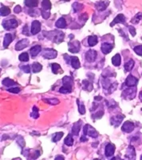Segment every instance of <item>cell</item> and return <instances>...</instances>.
<instances>
[{
    "instance_id": "obj_1",
    "label": "cell",
    "mask_w": 142,
    "mask_h": 160,
    "mask_svg": "<svg viewBox=\"0 0 142 160\" xmlns=\"http://www.w3.org/2000/svg\"><path fill=\"white\" fill-rule=\"evenodd\" d=\"M44 35L48 39L51 40L54 43H62L64 39V34L62 31L58 30H52V31H44L43 32Z\"/></svg>"
},
{
    "instance_id": "obj_2",
    "label": "cell",
    "mask_w": 142,
    "mask_h": 160,
    "mask_svg": "<svg viewBox=\"0 0 142 160\" xmlns=\"http://www.w3.org/2000/svg\"><path fill=\"white\" fill-rule=\"evenodd\" d=\"M136 93H137V89L134 87H131L129 88H127L124 90L122 92V97L125 99L132 100L136 96Z\"/></svg>"
},
{
    "instance_id": "obj_3",
    "label": "cell",
    "mask_w": 142,
    "mask_h": 160,
    "mask_svg": "<svg viewBox=\"0 0 142 160\" xmlns=\"http://www.w3.org/2000/svg\"><path fill=\"white\" fill-rule=\"evenodd\" d=\"M2 25L6 30H11L14 28H16L18 27V22L17 20L15 19H7L4 20Z\"/></svg>"
},
{
    "instance_id": "obj_4",
    "label": "cell",
    "mask_w": 142,
    "mask_h": 160,
    "mask_svg": "<svg viewBox=\"0 0 142 160\" xmlns=\"http://www.w3.org/2000/svg\"><path fill=\"white\" fill-rule=\"evenodd\" d=\"M83 132L85 135H90V137L92 138H97L98 136V132L95 130V128H93L92 126L89 125V124H86L84 127Z\"/></svg>"
},
{
    "instance_id": "obj_5",
    "label": "cell",
    "mask_w": 142,
    "mask_h": 160,
    "mask_svg": "<svg viewBox=\"0 0 142 160\" xmlns=\"http://www.w3.org/2000/svg\"><path fill=\"white\" fill-rule=\"evenodd\" d=\"M81 45H80L79 41L74 40V41H71L68 44V50L71 53H77L79 51Z\"/></svg>"
},
{
    "instance_id": "obj_6",
    "label": "cell",
    "mask_w": 142,
    "mask_h": 160,
    "mask_svg": "<svg viewBox=\"0 0 142 160\" xmlns=\"http://www.w3.org/2000/svg\"><path fill=\"white\" fill-rule=\"evenodd\" d=\"M42 55L45 59H55L57 57V51L54 49H45L43 50Z\"/></svg>"
},
{
    "instance_id": "obj_7",
    "label": "cell",
    "mask_w": 142,
    "mask_h": 160,
    "mask_svg": "<svg viewBox=\"0 0 142 160\" xmlns=\"http://www.w3.org/2000/svg\"><path fill=\"white\" fill-rule=\"evenodd\" d=\"M134 128H135L134 123H132V122H130V121H126V122H125L124 124L122 125L121 130L125 133H130L134 130Z\"/></svg>"
},
{
    "instance_id": "obj_8",
    "label": "cell",
    "mask_w": 142,
    "mask_h": 160,
    "mask_svg": "<svg viewBox=\"0 0 142 160\" xmlns=\"http://www.w3.org/2000/svg\"><path fill=\"white\" fill-rule=\"evenodd\" d=\"M97 53L94 50H88L87 52L85 53V59L87 60L89 63H93L96 60L97 58Z\"/></svg>"
},
{
    "instance_id": "obj_9",
    "label": "cell",
    "mask_w": 142,
    "mask_h": 160,
    "mask_svg": "<svg viewBox=\"0 0 142 160\" xmlns=\"http://www.w3.org/2000/svg\"><path fill=\"white\" fill-rule=\"evenodd\" d=\"M124 118H125V116L122 115H115V116L111 118V120H110L111 124H112L113 126H114L115 127H118V126L121 123V122H122V120Z\"/></svg>"
},
{
    "instance_id": "obj_10",
    "label": "cell",
    "mask_w": 142,
    "mask_h": 160,
    "mask_svg": "<svg viewBox=\"0 0 142 160\" xmlns=\"http://www.w3.org/2000/svg\"><path fill=\"white\" fill-rule=\"evenodd\" d=\"M41 23L38 20L33 21L32 24H31V34L32 35H37L38 33L40 32L41 30Z\"/></svg>"
},
{
    "instance_id": "obj_11",
    "label": "cell",
    "mask_w": 142,
    "mask_h": 160,
    "mask_svg": "<svg viewBox=\"0 0 142 160\" xmlns=\"http://www.w3.org/2000/svg\"><path fill=\"white\" fill-rule=\"evenodd\" d=\"M137 82H138V80H137V78H135L133 75H129L125 80V85L128 86L129 87H135L137 84Z\"/></svg>"
},
{
    "instance_id": "obj_12",
    "label": "cell",
    "mask_w": 142,
    "mask_h": 160,
    "mask_svg": "<svg viewBox=\"0 0 142 160\" xmlns=\"http://www.w3.org/2000/svg\"><path fill=\"white\" fill-rule=\"evenodd\" d=\"M29 44V40L27 39H24L20 40L19 42H18L15 45V50H23L26 48Z\"/></svg>"
},
{
    "instance_id": "obj_13",
    "label": "cell",
    "mask_w": 142,
    "mask_h": 160,
    "mask_svg": "<svg viewBox=\"0 0 142 160\" xmlns=\"http://www.w3.org/2000/svg\"><path fill=\"white\" fill-rule=\"evenodd\" d=\"M114 152H115V146L113 145V144H112V143H109V144H107L106 147H105V156L108 158L112 157L113 155H114Z\"/></svg>"
},
{
    "instance_id": "obj_14",
    "label": "cell",
    "mask_w": 142,
    "mask_h": 160,
    "mask_svg": "<svg viewBox=\"0 0 142 160\" xmlns=\"http://www.w3.org/2000/svg\"><path fill=\"white\" fill-rule=\"evenodd\" d=\"M125 157L129 159H134L136 157V151H135V148L132 145L129 146V147L126 150L125 153Z\"/></svg>"
},
{
    "instance_id": "obj_15",
    "label": "cell",
    "mask_w": 142,
    "mask_h": 160,
    "mask_svg": "<svg viewBox=\"0 0 142 160\" xmlns=\"http://www.w3.org/2000/svg\"><path fill=\"white\" fill-rule=\"evenodd\" d=\"M110 2L107 1V0H105V1H100V2H97L96 3V8L98 11H103L106 9V7L109 5Z\"/></svg>"
},
{
    "instance_id": "obj_16",
    "label": "cell",
    "mask_w": 142,
    "mask_h": 160,
    "mask_svg": "<svg viewBox=\"0 0 142 160\" xmlns=\"http://www.w3.org/2000/svg\"><path fill=\"white\" fill-rule=\"evenodd\" d=\"M125 23V15L122 14H119L114 18V19L113 21V23L110 24L111 27H113L117 23Z\"/></svg>"
},
{
    "instance_id": "obj_17",
    "label": "cell",
    "mask_w": 142,
    "mask_h": 160,
    "mask_svg": "<svg viewBox=\"0 0 142 160\" xmlns=\"http://www.w3.org/2000/svg\"><path fill=\"white\" fill-rule=\"evenodd\" d=\"M113 47V46L112 44L108 43H103L102 44V47H101V50H102L103 54L107 55V54H109V53L112 50Z\"/></svg>"
},
{
    "instance_id": "obj_18",
    "label": "cell",
    "mask_w": 142,
    "mask_h": 160,
    "mask_svg": "<svg viewBox=\"0 0 142 160\" xmlns=\"http://www.w3.org/2000/svg\"><path fill=\"white\" fill-rule=\"evenodd\" d=\"M63 86H65L66 87L70 88L72 90L73 87V79L70 76H65V77L63 79Z\"/></svg>"
},
{
    "instance_id": "obj_19",
    "label": "cell",
    "mask_w": 142,
    "mask_h": 160,
    "mask_svg": "<svg viewBox=\"0 0 142 160\" xmlns=\"http://www.w3.org/2000/svg\"><path fill=\"white\" fill-rule=\"evenodd\" d=\"M81 126H82V121H77V123H75L72 127V133L73 135H78L81 130Z\"/></svg>"
},
{
    "instance_id": "obj_20",
    "label": "cell",
    "mask_w": 142,
    "mask_h": 160,
    "mask_svg": "<svg viewBox=\"0 0 142 160\" xmlns=\"http://www.w3.org/2000/svg\"><path fill=\"white\" fill-rule=\"evenodd\" d=\"M41 50H42L41 46H39V45L35 46V47H33L30 49V55H31L32 57H34V58L36 57V56L39 54Z\"/></svg>"
},
{
    "instance_id": "obj_21",
    "label": "cell",
    "mask_w": 142,
    "mask_h": 160,
    "mask_svg": "<svg viewBox=\"0 0 142 160\" xmlns=\"http://www.w3.org/2000/svg\"><path fill=\"white\" fill-rule=\"evenodd\" d=\"M121 63V55L119 54H116V55L112 58V63L115 67H119Z\"/></svg>"
},
{
    "instance_id": "obj_22",
    "label": "cell",
    "mask_w": 142,
    "mask_h": 160,
    "mask_svg": "<svg viewBox=\"0 0 142 160\" xmlns=\"http://www.w3.org/2000/svg\"><path fill=\"white\" fill-rule=\"evenodd\" d=\"M12 36L10 34H7L4 37V39H3V47H7L8 46L10 45V43L12 42Z\"/></svg>"
},
{
    "instance_id": "obj_23",
    "label": "cell",
    "mask_w": 142,
    "mask_h": 160,
    "mask_svg": "<svg viewBox=\"0 0 142 160\" xmlns=\"http://www.w3.org/2000/svg\"><path fill=\"white\" fill-rule=\"evenodd\" d=\"M55 26H56L57 28L63 29V28L66 27V22H65V20L63 18H60L59 19L57 20V22L55 23Z\"/></svg>"
},
{
    "instance_id": "obj_24",
    "label": "cell",
    "mask_w": 142,
    "mask_h": 160,
    "mask_svg": "<svg viewBox=\"0 0 142 160\" xmlns=\"http://www.w3.org/2000/svg\"><path fill=\"white\" fill-rule=\"evenodd\" d=\"M97 41L98 40H97V37L96 35H91L88 38V43L90 47H94L95 45H97Z\"/></svg>"
},
{
    "instance_id": "obj_25",
    "label": "cell",
    "mask_w": 142,
    "mask_h": 160,
    "mask_svg": "<svg viewBox=\"0 0 142 160\" xmlns=\"http://www.w3.org/2000/svg\"><path fill=\"white\" fill-rule=\"evenodd\" d=\"M135 62L132 59H130L128 61L127 63H125V70L126 71H130L132 70V68L134 67Z\"/></svg>"
},
{
    "instance_id": "obj_26",
    "label": "cell",
    "mask_w": 142,
    "mask_h": 160,
    "mask_svg": "<svg viewBox=\"0 0 142 160\" xmlns=\"http://www.w3.org/2000/svg\"><path fill=\"white\" fill-rule=\"evenodd\" d=\"M71 66L74 69H78L80 67V61L77 57H71Z\"/></svg>"
},
{
    "instance_id": "obj_27",
    "label": "cell",
    "mask_w": 142,
    "mask_h": 160,
    "mask_svg": "<svg viewBox=\"0 0 142 160\" xmlns=\"http://www.w3.org/2000/svg\"><path fill=\"white\" fill-rule=\"evenodd\" d=\"M25 5L28 7L34 8L38 6L37 0H25Z\"/></svg>"
},
{
    "instance_id": "obj_28",
    "label": "cell",
    "mask_w": 142,
    "mask_h": 160,
    "mask_svg": "<svg viewBox=\"0 0 142 160\" xmlns=\"http://www.w3.org/2000/svg\"><path fill=\"white\" fill-rule=\"evenodd\" d=\"M2 83H3V85L6 86V87H11V86H15V84H16L14 80L10 79L9 78H6V79H4Z\"/></svg>"
},
{
    "instance_id": "obj_29",
    "label": "cell",
    "mask_w": 142,
    "mask_h": 160,
    "mask_svg": "<svg viewBox=\"0 0 142 160\" xmlns=\"http://www.w3.org/2000/svg\"><path fill=\"white\" fill-rule=\"evenodd\" d=\"M43 69V66L39 63H34L32 64V70L34 73H38L41 71Z\"/></svg>"
},
{
    "instance_id": "obj_30",
    "label": "cell",
    "mask_w": 142,
    "mask_h": 160,
    "mask_svg": "<svg viewBox=\"0 0 142 160\" xmlns=\"http://www.w3.org/2000/svg\"><path fill=\"white\" fill-rule=\"evenodd\" d=\"M42 7L43 10H49L51 9V3L50 0H43L42 3Z\"/></svg>"
},
{
    "instance_id": "obj_31",
    "label": "cell",
    "mask_w": 142,
    "mask_h": 160,
    "mask_svg": "<svg viewBox=\"0 0 142 160\" xmlns=\"http://www.w3.org/2000/svg\"><path fill=\"white\" fill-rule=\"evenodd\" d=\"M0 12H1V16H7V15H10V8L7 7L2 6V7H1Z\"/></svg>"
},
{
    "instance_id": "obj_32",
    "label": "cell",
    "mask_w": 142,
    "mask_h": 160,
    "mask_svg": "<svg viewBox=\"0 0 142 160\" xmlns=\"http://www.w3.org/2000/svg\"><path fill=\"white\" fill-rule=\"evenodd\" d=\"M142 19V13H137V15H135L134 17L132 18V19L131 20V23L133 24H137Z\"/></svg>"
},
{
    "instance_id": "obj_33",
    "label": "cell",
    "mask_w": 142,
    "mask_h": 160,
    "mask_svg": "<svg viewBox=\"0 0 142 160\" xmlns=\"http://www.w3.org/2000/svg\"><path fill=\"white\" fill-rule=\"evenodd\" d=\"M64 143L66 146H69V147H71L74 144V139H73L72 135H68L67 137L65 139V141Z\"/></svg>"
},
{
    "instance_id": "obj_34",
    "label": "cell",
    "mask_w": 142,
    "mask_h": 160,
    "mask_svg": "<svg viewBox=\"0 0 142 160\" xmlns=\"http://www.w3.org/2000/svg\"><path fill=\"white\" fill-rule=\"evenodd\" d=\"M83 88L85 90H87L88 91H90V90L93 89V85L92 83H90L87 80H83Z\"/></svg>"
},
{
    "instance_id": "obj_35",
    "label": "cell",
    "mask_w": 142,
    "mask_h": 160,
    "mask_svg": "<svg viewBox=\"0 0 142 160\" xmlns=\"http://www.w3.org/2000/svg\"><path fill=\"white\" fill-rule=\"evenodd\" d=\"M73 9H74V11L75 13L78 12V11H81V10L83 9V5L82 3H74L73 4Z\"/></svg>"
},
{
    "instance_id": "obj_36",
    "label": "cell",
    "mask_w": 142,
    "mask_h": 160,
    "mask_svg": "<svg viewBox=\"0 0 142 160\" xmlns=\"http://www.w3.org/2000/svg\"><path fill=\"white\" fill-rule=\"evenodd\" d=\"M77 105H78V111H79V113L81 115H84L85 113V106H84L83 103H81L78 99L77 100Z\"/></svg>"
},
{
    "instance_id": "obj_37",
    "label": "cell",
    "mask_w": 142,
    "mask_h": 160,
    "mask_svg": "<svg viewBox=\"0 0 142 160\" xmlns=\"http://www.w3.org/2000/svg\"><path fill=\"white\" fill-rule=\"evenodd\" d=\"M63 132H57L55 133L54 135V136H53V142L54 143H57V142H58L62 138H63Z\"/></svg>"
},
{
    "instance_id": "obj_38",
    "label": "cell",
    "mask_w": 142,
    "mask_h": 160,
    "mask_svg": "<svg viewBox=\"0 0 142 160\" xmlns=\"http://www.w3.org/2000/svg\"><path fill=\"white\" fill-rule=\"evenodd\" d=\"M44 102H46V103H49V104H51V105H57L59 103V100L57 99H43Z\"/></svg>"
},
{
    "instance_id": "obj_39",
    "label": "cell",
    "mask_w": 142,
    "mask_h": 160,
    "mask_svg": "<svg viewBox=\"0 0 142 160\" xmlns=\"http://www.w3.org/2000/svg\"><path fill=\"white\" fill-rule=\"evenodd\" d=\"M18 59L21 62H27V61H29V55L27 53H23L19 55Z\"/></svg>"
},
{
    "instance_id": "obj_40",
    "label": "cell",
    "mask_w": 142,
    "mask_h": 160,
    "mask_svg": "<svg viewBox=\"0 0 142 160\" xmlns=\"http://www.w3.org/2000/svg\"><path fill=\"white\" fill-rule=\"evenodd\" d=\"M31 117L34 118V119H38L39 117V114H38V109L36 107H33V113H31Z\"/></svg>"
},
{
    "instance_id": "obj_41",
    "label": "cell",
    "mask_w": 142,
    "mask_h": 160,
    "mask_svg": "<svg viewBox=\"0 0 142 160\" xmlns=\"http://www.w3.org/2000/svg\"><path fill=\"white\" fill-rule=\"evenodd\" d=\"M61 70V67L57 63H52V71L54 74H57L58 70Z\"/></svg>"
},
{
    "instance_id": "obj_42",
    "label": "cell",
    "mask_w": 142,
    "mask_h": 160,
    "mask_svg": "<svg viewBox=\"0 0 142 160\" xmlns=\"http://www.w3.org/2000/svg\"><path fill=\"white\" fill-rule=\"evenodd\" d=\"M59 91L61 93H63V94H68V93L71 92L72 90L70 89V88L66 87H65V86H63V87L59 89Z\"/></svg>"
},
{
    "instance_id": "obj_43",
    "label": "cell",
    "mask_w": 142,
    "mask_h": 160,
    "mask_svg": "<svg viewBox=\"0 0 142 160\" xmlns=\"http://www.w3.org/2000/svg\"><path fill=\"white\" fill-rule=\"evenodd\" d=\"M134 52L139 56H142V45L137 46L134 47Z\"/></svg>"
},
{
    "instance_id": "obj_44",
    "label": "cell",
    "mask_w": 142,
    "mask_h": 160,
    "mask_svg": "<svg viewBox=\"0 0 142 160\" xmlns=\"http://www.w3.org/2000/svg\"><path fill=\"white\" fill-rule=\"evenodd\" d=\"M41 15H42V16H43L44 19H47L48 18H50V13L49 12V11H47V10H41Z\"/></svg>"
},
{
    "instance_id": "obj_45",
    "label": "cell",
    "mask_w": 142,
    "mask_h": 160,
    "mask_svg": "<svg viewBox=\"0 0 142 160\" xmlns=\"http://www.w3.org/2000/svg\"><path fill=\"white\" fill-rule=\"evenodd\" d=\"M20 68H21V69H22V70H23L25 73H30V66H28V65L20 67Z\"/></svg>"
},
{
    "instance_id": "obj_46",
    "label": "cell",
    "mask_w": 142,
    "mask_h": 160,
    "mask_svg": "<svg viewBox=\"0 0 142 160\" xmlns=\"http://www.w3.org/2000/svg\"><path fill=\"white\" fill-rule=\"evenodd\" d=\"M129 30L130 34L132 35V36H135L136 35V29L134 27L132 26H129Z\"/></svg>"
},
{
    "instance_id": "obj_47",
    "label": "cell",
    "mask_w": 142,
    "mask_h": 160,
    "mask_svg": "<svg viewBox=\"0 0 142 160\" xmlns=\"http://www.w3.org/2000/svg\"><path fill=\"white\" fill-rule=\"evenodd\" d=\"M8 90L11 93H15V94H17V93H19L21 90H20V88L18 87H15V88H10Z\"/></svg>"
},
{
    "instance_id": "obj_48",
    "label": "cell",
    "mask_w": 142,
    "mask_h": 160,
    "mask_svg": "<svg viewBox=\"0 0 142 160\" xmlns=\"http://www.w3.org/2000/svg\"><path fill=\"white\" fill-rule=\"evenodd\" d=\"M23 34L25 35H28L29 36V29H28V27L27 25H26L24 27H23Z\"/></svg>"
},
{
    "instance_id": "obj_49",
    "label": "cell",
    "mask_w": 142,
    "mask_h": 160,
    "mask_svg": "<svg viewBox=\"0 0 142 160\" xmlns=\"http://www.w3.org/2000/svg\"><path fill=\"white\" fill-rule=\"evenodd\" d=\"M14 11H15V13H16V14H18V13H20L21 11H22V8H21V7L20 6H16L15 7V9H14Z\"/></svg>"
},
{
    "instance_id": "obj_50",
    "label": "cell",
    "mask_w": 142,
    "mask_h": 160,
    "mask_svg": "<svg viewBox=\"0 0 142 160\" xmlns=\"http://www.w3.org/2000/svg\"><path fill=\"white\" fill-rule=\"evenodd\" d=\"M81 141H82V142H86V141H88V139L87 138H85V135H84L81 138Z\"/></svg>"
},
{
    "instance_id": "obj_51",
    "label": "cell",
    "mask_w": 142,
    "mask_h": 160,
    "mask_svg": "<svg viewBox=\"0 0 142 160\" xmlns=\"http://www.w3.org/2000/svg\"><path fill=\"white\" fill-rule=\"evenodd\" d=\"M64 159L65 158L63 157V156H57V157L55 158V159Z\"/></svg>"
},
{
    "instance_id": "obj_52",
    "label": "cell",
    "mask_w": 142,
    "mask_h": 160,
    "mask_svg": "<svg viewBox=\"0 0 142 160\" xmlns=\"http://www.w3.org/2000/svg\"><path fill=\"white\" fill-rule=\"evenodd\" d=\"M102 99V98L101 97V96H99V97H95V99L96 100H101Z\"/></svg>"
},
{
    "instance_id": "obj_53",
    "label": "cell",
    "mask_w": 142,
    "mask_h": 160,
    "mask_svg": "<svg viewBox=\"0 0 142 160\" xmlns=\"http://www.w3.org/2000/svg\"><path fill=\"white\" fill-rule=\"evenodd\" d=\"M63 1H70V0H63Z\"/></svg>"
},
{
    "instance_id": "obj_54",
    "label": "cell",
    "mask_w": 142,
    "mask_h": 160,
    "mask_svg": "<svg viewBox=\"0 0 142 160\" xmlns=\"http://www.w3.org/2000/svg\"><path fill=\"white\" fill-rule=\"evenodd\" d=\"M141 159H142V155H141Z\"/></svg>"
}]
</instances>
